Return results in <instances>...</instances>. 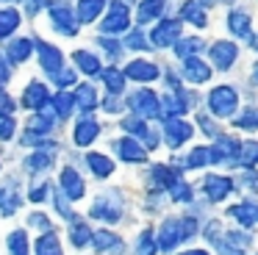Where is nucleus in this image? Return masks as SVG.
Returning a JSON list of instances; mask_svg holds the SVG:
<instances>
[{
    "label": "nucleus",
    "instance_id": "obj_1",
    "mask_svg": "<svg viewBox=\"0 0 258 255\" xmlns=\"http://www.w3.org/2000/svg\"><path fill=\"white\" fill-rule=\"evenodd\" d=\"M208 108H211V114L219 116V119L230 116L236 108H239V94H236V89L233 86L211 89V94H208Z\"/></svg>",
    "mask_w": 258,
    "mask_h": 255
},
{
    "label": "nucleus",
    "instance_id": "obj_2",
    "mask_svg": "<svg viewBox=\"0 0 258 255\" xmlns=\"http://www.w3.org/2000/svg\"><path fill=\"white\" fill-rule=\"evenodd\" d=\"M50 22L61 36H78V14H75L70 6H50Z\"/></svg>",
    "mask_w": 258,
    "mask_h": 255
},
{
    "label": "nucleus",
    "instance_id": "obj_3",
    "mask_svg": "<svg viewBox=\"0 0 258 255\" xmlns=\"http://www.w3.org/2000/svg\"><path fill=\"white\" fill-rule=\"evenodd\" d=\"M239 150L241 142L233 136H219L208 153H211V164H239Z\"/></svg>",
    "mask_w": 258,
    "mask_h": 255
},
{
    "label": "nucleus",
    "instance_id": "obj_4",
    "mask_svg": "<svg viewBox=\"0 0 258 255\" xmlns=\"http://www.w3.org/2000/svg\"><path fill=\"white\" fill-rule=\"evenodd\" d=\"M131 25V11L125 3H111V9L106 11V20H103V33H111V36H117V33L128 31Z\"/></svg>",
    "mask_w": 258,
    "mask_h": 255
},
{
    "label": "nucleus",
    "instance_id": "obj_5",
    "mask_svg": "<svg viewBox=\"0 0 258 255\" xmlns=\"http://www.w3.org/2000/svg\"><path fill=\"white\" fill-rule=\"evenodd\" d=\"M180 39V20H161L150 31V44L156 47H172Z\"/></svg>",
    "mask_w": 258,
    "mask_h": 255
},
{
    "label": "nucleus",
    "instance_id": "obj_6",
    "mask_svg": "<svg viewBox=\"0 0 258 255\" xmlns=\"http://www.w3.org/2000/svg\"><path fill=\"white\" fill-rule=\"evenodd\" d=\"M236 55H239V50H236V44L228 42V39H217V42L211 44V64L222 72H228L230 67L236 64Z\"/></svg>",
    "mask_w": 258,
    "mask_h": 255
},
{
    "label": "nucleus",
    "instance_id": "obj_7",
    "mask_svg": "<svg viewBox=\"0 0 258 255\" xmlns=\"http://www.w3.org/2000/svg\"><path fill=\"white\" fill-rule=\"evenodd\" d=\"M122 75L131 78V81H139V83H150L161 75V70H158V64H153V61H147V58H134L125 67Z\"/></svg>",
    "mask_w": 258,
    "mask_h": 255
},
{
    "label": "nucleus",
    "instance_id": "obj_8",
    "mask_svg": "<svg viewBox=\"0 0 258 255\" xmlns=\"http://www.w3.org/2000/svg\"><path fill=\"white\" fill-rule=\"evenodd\" d=\"M191 133H195V128H191L189 122L178 119V116H169V119L164 122V136H167L169 147H180L183 142L191 139Z\"/></svg>",
    "mask_w": 258,
    "mask_h": 255
},
{
    "label": "nucleus",
    "instance_id": "obj_9",
    "mask_svg": "<svg viewBox=\"0 0 258 255\" xmlns=\"http://www.w3.org/2000/svg\"><path fill=\"white\" fill-rule=\"evenodd\" d=\"M36 47H39V64H42V70H45L47 75H56V72L64 67L61 50H58L56 44L45 42V39H39V42H36Z\"/></svg>",
    "mask_w": 258,
    "mask_h": 255
},
{
    "label": "nucleus",
    "instance_id": "obj_10",
    "mask_svg": "<svg viewBox=\"0 0 258 255\" xmlns=\"http://www.w3.org/2000/svg\"><path fill=\"white\" fill-rule=\"evenodd\" d=\"M20 103L25 105V108H45V105H50V92H47V86L42 81H31L28 86H25L23 97H20Z\"/></svg>",
    "mask_w": 258,
    "mask_h": 255
},
{
    "label": "nucleus",
    "instance_id": "obj_11",
    "mask_svg": "<svg viewBox=\"0 0 258 255\" xmlns=\"http://www.w3.org/2000/svg\"><path fill=\"white\" fill-rule=\"evenodd\" d=\"M156 241L161 249H167V252H172L175 247H178L180 241H183V230H180V219H167L161 225V230L156 233Z\"/></svg>",
    "mask_w": 258,
    "mask_h": 255
},
{
    "label": "nucleus",
    "instance_id": "obj_12",
    "mask_svg": "<svg viewBox=\"0 0 258 255\" xmlns=\"http://www.w3.org/2000/svg\"><path fill=\"white\" fill-rule=\"evenodd\" d=\"M233 192V180L230 177H222V175H208L203 180V194H206L211 203H222L228 194Z\"/></svg>",
    "mask_w": 258,
    "mask_h": 255
},
{
    "label": "nucleus",
    "instance_id": "obj_13",
    "mask_svg": "<svg viewBox=\"0 0 258 255\" xmlns=\"http://www.w3.org/2000/svg\"><path fill=\"white\" fill-rule=\"evenodd\" d=\"M131 108L142 116H156L158 108H161V100H158L156 92H150V89H139L136 94H131Z\"/></svg>",
    "mask_w": 258,
    "mask_h": 255
},
{
    "label": "nucleus",
    "instance_id": "obj_14",
    "mask_svg": "<svg viewBox=\"0 0 258 255\" xmlns=\"http://www.w3.org/2000/svg\"><path fill=\"white\" fill-rule=\"evenodd\" d=\"M228 31L233 33L236 39L250 42V39H252V17L247 14V11H241V9L228 11Z\"/></svg>",
    "mask_w": 258,
    "mask_h": 255
},
{
    "label": "nucleus",
    "instance_id": "obj_15",
    "mask_svg": "<svg viewBox=\"0 0 258 255\" xmlns=\"http://www.w3.org/2000/svg\"><path fill=\"white\" fill-rule=\"evenodd\" d=\"M97 133H100V122L92 119V116H84V119L75 122L73 139H75V144H78V147H89V144L97 139Z\"/></svg>",
    "mask_w": 258,
    "mask_h": 255
},
{
    "label": "nucleus",
    "instance_id": "obj_16",
    "mask_svg": "<svg viewBox=\"0 0 258 255\" xmlns=\"http://www.w3.org/2000/svg\"><path fill=\"white\" fill-rule=\"evenodd\" d=\"M58 180H61V192L67 194L70 200H81V197H84V180H81V175L73 169V166H64Z\"/></svg>",
    "mask_w": 258,
    "mask_h": 255
},
{
    "label": "nucleus",
    "instance_id": "obj_17",
    "mask_svg": "<svg viewBox=\"0 0 258 255\" xmlns=\"http://www.w3.org/2000/svg\"><path fill=\"white\" fill-rule=\"evenodd\" d=\"M114 144H117V153L122 155V161H128V164H145L147 161V150L134 139H119Z\"/></svg>",
    "mask_w": 258,
    "mask_h": 255
},
{
    "label": "nucleus",
    "instance_id": "obj_18",
    "mask_svg": "<svg viewBox=\"0 0 258 255\" xmlns=\"http://www.w3.org/2000/svg\"><path fill=\"white\" fill-rule=\"evenodd\" d=\"M183 78L191 83H206L208 78H211V67H208L206 61H200L197 55L183 58Z\"/></svg>",
    "mask_w": 258,
    "mask_h": 255
},
{
    "label": "nucleus",
    "instance_id": "obj_19",
    "mask_svg": "<svg viewBox=\"0 0 258 255\" xmlns=\"http://www.w3.org/2000/svg\"><path fill=\"white\" fill-rule=\"evenodd\" d=\"M31 50H34V42L25 36L20 39H12V44L6 47V58L12 61V64H25V61L31 58Z\"/></svg>",
    "mask_w": 258,
    "mask_h": 255
},
{
    "label": "nucleus",
    "instance_id": "obj_20",
    "mask_svg": "<svg viewBox=\"0 0 258 255\" xmlns=\"http://www.w3.org/2000/svg\"><path fill=\"white\" fill-rule=\"evenodd\" d=\"M20 205H23V197H20V192L12 186V183L0 188V214H3V216H14L20 211Z\"/></svg>",
    "mask_w": 258,
    "mask_h": 255
},
{
    "label": "nucleus",
    "instance_id": "obj_21",
    "mask_svg": "<svg viewBox=\"0 0 258 255\" xmlns=\"http://www.w3.org/2000/svg\"><path fill=\"white\" fill-rule=\"evenodd\" d=\"M106 11V0H78V22H95L97 17Z\"/></svg>",
    "mask_w": 258,
    "mask_h": 255
},
{
    "label": "nucleus",
    "instance_id": "obj_22",
    "mask_svg": "<svg viewBox=\"0 0 258 255\" xmlns=\"http://www.w3.org/2000/svg\"><path fill=\"white\" fill-rule=\"evenodd\" d=\"M228 214L233 216V219H239L244 227H252L258 222V205L252 203H241V205H230Z\"/></svg>",
    "mask_w": 258,
    "mask_h": 255
},
{
    "label": "nucleus",
    "instance_id": "obj_23",
    "mask_svg": "<svg viewBox=\"0 0 258 255\" xmlns=\"http://www.w3.org/2000/svg\"><path fill=\"white\" fill-rule=\"evenodd\" d=\"M23 22V14L17 9H0V39L12 36Z\"/></svg>",
    "mask_w": 258,
    "mask_h": 255
},
{
    "label": "nucleus",
    "instance_id": "obj_24",
    "mask_svg": "<svg viewBox=\"0 0 258 255\" xmlns=\"http://www.w3.org/2000/svg\"><path fill=\"white\" fill-rule=\"evenodd\" d=\"M180 17H183L186 22H191L195 28H206L208 25V14H206V9H203L200 3H183L180 6Z\"/></svg>",
    "mask_w": 258,
    "mask_h": 255
},
{
    "label": "nucleus",
    "instance_id": "obj_25",
    "mask_svg": "<svg viewBox=\"0 0 258 255\" xmlns=\"http://www.w3.org/2000/svg\"><path fill=\"white\" fill-rule=\"evenodd\" d=\"M36 255H61V241L53 230H42V236L36 238Z\"/></svg>",
    "mask_w": 258,
    "mask_h": 255
},
{
    "label": "nucleus",
    "instance_id": "obj_26",
    "mask_svg": "<svg viewBox=\"0 0 258 255\" xmlns=\"http://www.w3.org/2000/svg\"><path fill=\"white\" fill-rule=\"evenodd\" d=\"M86 164H89V169L95 172L97 177H108L114 172V161L103 153H89L86 155Z\"/></svg>",
    "mask_w": 258,
    "mask_h": 255
},
{
    "label": "nucleus",
    "instance_id": "obj_27",
    "mask_svg": "<svg viewBox=\"0 0 258 255\" xmlns=\"http://www.w3.org/2000/svg\"><path fill=\"white\" fill-rule=\"evenodd\" d=\"M172 47H175V55H178V58H191V55H197V53L203 50V39H200V36L178 39Z\"/></svg>",
    "mask_w": 258,
    "mask_h": 255
},
{
    "label": "nucleus",
    "instance_id": "obj_28",
    "mask_svg": "<svg viewBox=\"0 0 258 255\" xmlns=\"http://www.w3.org/2000/svg\"><path fill=\"white\" fill-rule=\"evenodd\" d=\"M73 58H75V64L81 67V72H86V75H100V61H97V55H92L89 50H75Z\"/></svg>",
    "mask_w": 258,
    "mask_h": 255
},
{
    "label": "nucleus",
    "instance_id": "obj_29",
    "mask_svg": "<svg viewBox=\"0 0 258 255\" xmlns=\"http://www.w3.org/2000/svg\"><path fill=\"white\" fill-rule=\"evenodd\" d=\"M92 244H95V252H108L111 247H122L117 233H111V230H95L92 233Z\"/></svg>",
    "mask_w": 258,
    "mask_h": 255
},
{
    "label": "nucleus",
    "instance_id": "obj_30",
    "mask_svg": "<svg viewBox=\"0 0 258 255\" xmlns=\"http://www.w3.org/2000/svg\"><path fill=\"white\" fill-rule=\"evenodd\" d=\"M50 105H53V111H56L58 119H67V116L73 114V108H75V97L67 94V92H58L56 97H50Z\"/></svg>",
    "mask_w": 258,
    "mask_h": 255
},
{
    "label": "nucleus",
    "instance_id": "obj_31",
    "mask_svg": "<svg viewBox=\"0 0 258 255\" xmlns=\"http://www.w3.org/2000/svg\"><path fill=\"white\" fill-rule=\"evenodd\" d=\"M95 219H103V222H117L119 219V208L117 205H111L108 200H97L95 205H92V211H89Z\"/></svg>",
    "mask_w": 258,
    "mask_h": 255
},
{
    "label": "nucleus",
    "instance_id": "obj_32",
    "mask_svg": "<svg viewBox=\"0 0 258 255\" xmlns=\"http://www.w3.org/2000/svg\"><path fill=\"white\" fill-rule=\"evenodd\" d=\"M164 0H145V3L139 6V11H136V17H139V22H150V20H158V17L164 14Z\"/></svg>",
    "mask_w": 258,
    "mask_h": 255
},
{
    "label": "nucleus",
    "instance_id": "obj_33",
    "mask_svg": "<svg viewBox=\"0 0 258 255\" xmlns=\"http://www.w3.org/2000/svg\"><path fill=\"white\" fill-rule=\"evenodd\" d=\"M73 97H75V105H81L84 111H92L97 105V92H95V86H92V83L78 86V92H75Z\"/></svg>",
    "mask_w": 258,
    "mask_h": 255
},
{
    "label": "nucleus",
    "instance_id": "obj_34",
    "mask_svg": "<svg viewBox=\"0 0 258 255\" xmlns=\"http://www.w3.org/2000/svg\"><path fill=\"white\" fill-rule=\"evenodd\" d=\"M89 238H92L89 225H86V222H81V219H75L73 227H70V241H73L75 247H86V244H89Z\"/></svg>",
    "mask_w": 258,
    "mask_h": 255
},
{
    "label": "nucleus",
    "instance_id": "obj_35",
    "mask_svg": "<svg viewBox=\"0 0 258 255\" xmlns=\"http://www.w3.org/2000/svg\"><path fill=\"white\" fill-rule=\"evenodd\" d=\"M9 249H12V255H28V233L25 230L9 233Z\"/></svg>",
    "mask_w": 258,
    "mask_h": 255
},
{
    "label": "nucleus",
    "instance_id": "obj_36",
    "mask_svg": "<svg viewBox=\"0 0 258 255\" xmlns=\"http://www.w3.org/2000/svg\"><path fill=\"white\" fill-rule=\"evenodd\" d=\"M158 252V241L150 230H145L139 238H136V255H156Z\"/></svg>",
    "mask_w": 258,
    "mask_h": 255
},
{
    "label": "nucleus",
    "instance_id": "obj_37",
    "mask_svg": "<svg viewBox=\"0 0 258 255\" xmlns=\"http://www.w3.org/2000/svg\"><path fill=\"white\" fill-rule=\"evenodd\" d=\"M103 72V83H106V89L111 94H119L122 92V86H125V75L122 72H117V70H100Z\"/></svg>",
    "mask_w": 258,
    "mask_h": 255
},
{
    "label": "nucleus",
    "instance_id": "obj_38",
    "mask_svg": "<svg viewBox=\"0 0 258 255\" xmlns=\"http://www.w3.org/2000/svg\"><path fill=\"white\" fill-rule=\"evenodd\" d=\"M211 164V153H208V147H195L189 153V158H186V169H200V166Z\"/></svg>",
    "mask_w": 258,
    "mask_h": 255
},
{
    "label": "nucleus",
    "instance_id": "obj_39",
    "mask_svg": "<svg viewBox=\"0 0 258 255\" xmlns=\"http://www.w3.org/2000/svg\"><path fill=\"white\" fill-rule=\"evenodd\" d=\"M255 161H258V142H244L239 150V166H247V169H250Z\"/></svg>",
    "mask_w": 258,
    "mask_h": 255
},
{
    "label": "nucleus",
    "instance_id": "obj_40",
    "mask_svg": "<svg viewBox=\"0 0 258 255\" xmlns=\"http://www.w3.org/2000/svg\"><path fill=\"white\" fill-rule=\"evenodd\" d=\"M50 155H45V150H42V153H36V155H31L28 161H25V169L31 172V175H36V172H47V166H50Z\"/></svg>",
    "mask_w": 258,
    "mask_h": 255
},
{
    "label": "nucleus",
    "instance_id": "obj_41",
    "mask_svg": "<svg viewBox=\"0 0 258 255\" xmlns=\"http://www.w3.org/2000/svg\"><path fill=\"white\" fill-rule=\"evenodd\" d=\"M122 128L131 133V136H139V139H147V133H150V128H147L139 116H128V119H122Z\"/></svg>",
    "mask_w": 258,
    "mask_h": 255
},
{
    "label": "nucleus",
    "instance_id": "obj_42",
    "mask_svg": "<svg viewBox=\"0 0 258 255\" xmlns=\"http://www.w3.org/2000/svg\"><path fill=\"white\" fill-rule=\"evenodd\" d=\"M236 125L244 131H258V108H244V114L236 119Z\"/></svg>",
    "mask_w": 258,
    "mask_h": 255
},
{
    "label": "nucleus",
    "instance_id": "obj_43",
    "mask_svg": "<svg viewBox=\"0 0 258 255\" xmlns=\"http://www.w3.org/2000/svg\"><path fill=\"white\" fill-rule=\"evenodd\" d=\"M169 194H172V200H178V203H189L191 200V188L186 186L183 180H175L172 186H169Z\"/></svg>",
    "mask_w": 258,
    "mask_h": 255
},
{
    "label": "nucleus",
    "instance_id": "obj_44",
    "mask_svg": "<svg viewBox=\"0 0 258 255\" xmlns=\"http://www.w3.org/2000/svg\"><path fill=\"white\" fill-rule=\"evenodd\" d=\"M14 136V119L9 114H0V142H9Z\"/></svg>",
    "mask_w": 258,
    "mask_h": 255
},
{
    "label": "nucleus",
    "instance_id": "obj_45",
    "mask_svg": "<svg viewBox=\"0 0 258 255\" xmlns=\"http://www.w3.org/2000/svg\"><path fill=\"white\" fill-rule=\"evenodd\" d=\"M125 44H128L131 50H147L150 44H147V39L142 36V31H134V33H128V39H125Z\"/></svg>",
    "mask_w": 258,
    "mask_h": 255
},
{
    "label": "nucleus",
    "instance_id": "obj_46",
    "mask_svg": "<svg viewBox=\"0 0 258 255\" xmlns=\"http://www.w3.org/2000/svg\"><path fill=\"white\" fill-rule=\"evenodd\" d=\"M53 81H56L61 89H64V86H73V83H75V72H73V70H64V67H61V70L53 75Z\"/></svg>",
    "mask_w": 258,
    "mask_h": 255
},
{
    "label": "nucleus",
    "instance_id": "obj_47",
    "mask_svg": "<svg viewBox=\"0 0 258 255\" xmlns=\"http://www.w3.org/2000/svg\"><path fill=\"white\" fill-rule=\"evenodd\" d=\"M164 111L167 114H183L186 111V103H180V100H175V97H164Z\"/></svg>",
    "mask_w": 258,
    "mask_h": 255
},
{
    "label": "nucleus",
    "instance_id": "obj_48",
    "mask_svg": "<svg viewBox=\"0 0 258 255\" xmlns=\"http://www.w3.org/2000/svg\"><path fill=\"white\" fill-rule=\"evenodd\" d=\"M28 200L31 203H42V200H47V183H36L34 192H28Z\"/></svg>",
    "mask_w": 258,
    "mask_h": 255
},
{
    "label": "nucleus",
    "instance_id": "obj_49",
    "mask_svg": "<svg viewBox=\"0 0 258 255\" xmlns=\"http://www.w3.org/2000/svg\"><path fill=\"white\" fill-rule=\"evenodd\" d=\"M23 3H25V11L34 17V14H39V11L47 6V0H23Z\"/></svg>",
    "mask_w": 258,
    "mask_h": 255
},
{
    "label": "nucleus",
    "instance_id": "obj_50",
    "mask_svg": "<svg viewBox=\"0 0 258 255\" xmlns=\"http://www.w3.org/2000/svg\"><path fill=\"white\" fill-rule=\"evenodd\" d=\"M31 225L42 227V230H50V222H47V216H42V214H34V216H31Z\"/></svg>",
    "mask_w": 258,
    "mask_h": 255
},
{
    "label": "nucleus",
    "instance_id": "obj_51",
    "mask_svg": "<svg viewBox=\"0 0 258 255\" xmlns=\"http://www.w3.org/2000/svg\"><path fill=\"white\" fill-rule=\"evenodd\" d=\"M9 78H12V72H9V64H6V58L0 55V83H9Z\"/></svg>",
    "mask_w": 258,
    "mask_h": 255
},
{
    "label": "nucleus",
    "instance_id": "obj_52",
    "mask_svg": "<svg viewBox=\"0 0 258 255\" xmlns=\"http://www.w3.org/2000/svg\"><path fill=\"white\" fill-rule=\"evenodd\" d=\"M103 108H106L108 114H117V111H119V103H117V100H114V97H108L106 103H103Z\"/></svg>",
    "mask_w": 258,
    "mask_h": 255
},
{
    "label": "nucleus",
    "instance_id": "obj_53",
    "mask_svg": "<svg viewBox=\"0 0 258 255\" xmlns=\"http://www.w3.org/2000/svg\"><path fill=\"white\" fill-rule=\"evenodd\" d=\"M178 255H208V249H186V252H178Z\"/></svg>",
    "mask_w": 258,
    "mask_h": 255
},
{
    "label": "nucleus",
    "instance_id": "obj_54",
    "mask_svg": "<svg viewBox=\"0 0 258 255\" xmlns=\"http://www.w3.org/2000/svg\"><path fill=\"white\" fill-rule=\"evenodd\" d=\"M252 83H258V64L252 67Z\"/></svg>",
    "mask_w": 258,
    "mask_h": 255
},
{
    "label": "nucleus",
    "instance_id": "obj_55",
    "mask_svg": "<svg viewBox=\"0 0 258 255\" xmlns=\"http://www.w3.org/2000/svg\"><path fill=\"white\" fill-rule=\"evenodd\" d=\"M250 44H252V47L258 50V36H252V39H250Z\"/></svg>",
    "mask_w": 258,
    "mask_h": 255
}]
</instances>
